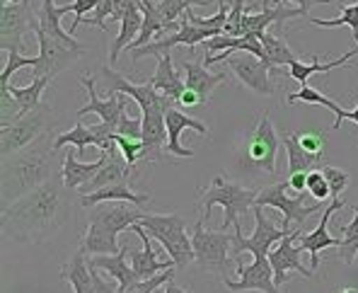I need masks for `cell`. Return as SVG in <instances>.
Returning a JSON list of instances; mask_svg holds the SVG:
<instances>
[{"label": "cell", "mask_w": 358, "mask_h": 293, "mask_svg": "<svg viewBox=\"0 0 358 293\" xmlns=\"http://www.w3.org/2000/svg\"><path fill=\"white\" fill-rule=\"evenodd\" d=\"M298 141L310 155L317 160L324 158V148H327V136L322 131H298Z\"/></svg>", "instance_id": "obj_41"}, {"label": "cell", "mask_w": 358, "mask_h": 293, "mask_svg": "<svg viewBox=\"0 0 358 293\" xmlns=\"http://www.w3.org/2000/svg\"><path fill=\"white\" fill-rule=\"evenodd\" d=\"M117 134L121 136H131V138H141L143 136V117H136V119H131V117H121V122H119V127H117Z\"/></svg>", "instance_id": "obj_49"}, {"label": "cell", "mask_w": 358, "mask_h": 293, "mask_svg": "<svg viewBox=\"0 0 358 293\" xmlns=\"http://www.w3.org/2000/svg\"><path fill=\"white\" fill-rule=\"evenodd\" d=\"M51 127H54L51 107L49 104H39V107L31 109L29 114H24L15 124L0 129V155H3V160L13 158L15 153H20V150L27 148L34 141H39L41 136L51 134Z\"/></svg>", "instance_id": "obj_5"}, {"label": "cell", "mask_w": 358, "mask_h": 293, "mask_svg": "<svg viewBox=\"0 0 358 293\" xmlns=\"http://www.w3.org/2000/svg\"><path fill=\"white\" fill-rule=\"evenodd\" d=\"M281 143L283 141L278 138L268 114L262 112V114H257L255 129H252V134L247 136V141H245V148H242L245 155H242V158L252 167L266 170L268 175H276V153Z\"/></svg>", "instance_id": "obj_9"}, {"label": "cell", "mask_w": 358, "mask_h": 293, "mask_svg": "<svg viewBox=\"0 0 358 293\" xmlns=\"http://www.w3.org/2000/svg\"><path fill=\"white\" fill-rule=\"evenodd\" d=\"M288 233H293V230H286L283 226H276L273 221H268L264 206H255V233H252L250 238H245L242 230H235L233 252L238 255V257L242 252H252L255 257H268L273 245L281 243Z\"/></svg>", "instance_id": "obj_12"}, {"label": "cell", "mask_w": 358, "mask_h": 293, "mask_svg": "<svg viewBox=\"0 0 358 293\" xmlns=\"http://www.w3.org/2000/svg\"><path fill=\"white\" fill-rule=\"evenodd\" d=\"M66 143H73V145H76V153H78V155L85 153L87 145H97V148L102 150V141H99L97 136L92 134V129L85 127V124H83L80 119H78V124H76V127H73L71 131H68V134H61V136H56V138H54V148H56V150H61Z\"/></svg>", "instance_id": "obj_36"}, {"label": "cell", "mask_w": 358, "mask_h": 293, "mask_svg": "<svg viewBox=\"0 0 358 293\" xmlns=\"http://www.w3.org/2000/svg\"><path fill=\"white\" fill-rule=\"evenodd\" d=\"M354 56H358V49L346 51L344 56L329 61V64H322V61H313V64H303V61H296L293 66H288V78H293V80L308 85V80L315 76V73H329V71H334V68H341V66L349 64V59H354Z\"/></svg>", "instance_id": "obj_31"}, {"label": "cell", "mask_w": 358, "mask_h": 293, "mask_svg": "<svg viewBox=\"0 0 358 293\" xmlns=\"http://www.w3.org/2000/svg\"><path fill=\"white\" fill-rule=\"evenodd\" d=\"M102 78H104V85H107V97L121 92V95L136 99L141 112H150V109H165L167 112L170 107H175V102H172L167 95H162L160 90H155L150 83H141L138 85V83L121 76V73H117L109 66H102Z\"/></svg>", "instance_id": "obj_11"}, {"label": "cell", "mask_w": 358, "mask_h": 293, "mask_svg": "<svg viewBox=\"0 0 358 293\" xmlns=\"http://www.w3.org/2000/svg\"><path fill=\"white\" fill-rule=\"evenodd\" d=\"M308 194L315 196L317 201H324V199L331 196V190L324 180V172L322 170H310L308 172Z\"/></svg>", "instance_id": "obj_46"}, {"label": "cell", "mask_w": 358, "mask_h": 293, "mask_svg": "<svg viewBox=\"0 0 358 293\" xmlns=\"http://www.w3.org/2000/svg\"><path fill=\"white\" fill-rule=\"evenodd\" d=\"M283 145H286V153H288V177L296 175V172H310V167L317 165V158L310 155L300 145L296 131H286L283 134Z\"/></svg>", "instance_id": "obj_34"}, {"label": "cell", "mask_w": 358, "mask_h": 293, "mask_svg": "<svg viewBox=\"0 0 358 293\" xmlns=\"http://www.w3.org/2000/svg\"><path fill=\"white\" fill-rule=\"evenodd\" d=\"M141 226L148 230L150 238L165 248L170 259L175 262L177 269L189 266L194 259V245L187 235V221L182 213H143Z\"/></svg>", "instance_id": "obj_4"}, {"label": "cell", "mask_w": 358, "mask_h": 293, "mask_svg": "<svg viewBox=\"0 0 358 293\" xmlns=\"http://www.w3.org/2000/svg\"><path fill=\"white\" fill-rule=\"evenodd\" d=\"M97 3H99V0H76V3L68 5V13H76V20H73V24H71V29H68V32H71V34L76 32V29L85 22L87 15L94 13Z\"/></svg>", "instance_id": "obj_47"}, {"label": "cell", "mask_w": 358, "mask_h": 293, "mask_svg": "<svg viewBox=\"0 0 358 293\" xmlns=\"http://www.w3.org/2000/svg\"><path fill=\"white\" fill-rule=\"evenodd\" d=\"M83 87L87 90L90 102L76 112L78 119L87 117V114H97V117L102 119V124H109V127L117 129L121 117L126 114V107H129V99H126V95L117 92V95H109L107 99H102L97 95V80H94L92 76H83Z\"/></svg>", "instance_id": "obj_16"}, {"label": "cell", "mask_w": 358, "mask_h": 293, "mask_svg": "<svg viewBox=\"0 0 358 293\" xmlns=\"http://www.w3.org/2000/svg\"><path fill=\"white\" fill-rule=\"evenodd\" d=\"M336 122H334V129H339L341 127V122L344 119H351V122L358 127V102H356V107L354 109H344V107H336Z\"/></svg>", "instance_id": "obj_51"}, {"label": "cell", "mask_w": 358, "mask_h": 293, "mask_svg": "<svg viewBox=\"0 0 358 293\" xmlns=\"http://www.w3.org/2000/svg\"><path fill=\"white\" fill-rule=\"evenodd\" d=\"M259 41H262V46H264L271 66L281 68V66H293L296 61H300L296 51L286 44L283 34H273V32H268V29H266V32L259 34Z\"/></svg>", "instance_id": "obj_33"}, {"label": "cell", "mask_w": 358, "mask_h": 293, "mask_svg": "<svg viewBox=\"0 0 358 293\" xmlns=\"http://www.w3.org/2000/svg\"><path fill=\"white\" fill-rule=\"evenodd\" d=\"M112 10H114V0H99L94 13L85 17V22L94 24L99 29H107V20H112Z\"/></svg>", "instance_id": "obj_48"}, {"label": "cell", "mask_w": 358, "mask_h": 293, "mask_svg": "<svg viewBox=\"0 0 358 293\" xmlns=\"http://www.w3.org/2000/svg\"><path fill=\"white\" fill-rule=\"evenodd\" d=\"M150 199L152 196L148 194V192H134L129 187V182H121V185L104 187V190L92 192V194H83L80 203L85 208H92V206L104 203V201H129V203H136V206H143V203H148Z\"/></svg>", "instance_id": "obj_27"}, {"label": "cell", "mask_w": 358, "mask_h": 293, "mask_svg": "<svg viewBox=\"0 0 358 293\" xmlns=\"http://www.w3.org/2000/svg\"><path fill=\"white\" fill-rule=\"evenodd\" d=\"M238 274H240V281H230L223 276L225 289H230L235 293H247V291L283 293V291H278L276 281H273V269H271L268 257H255L252 264H242V259L238 257Z\"/></svg>", "instance_id": "obj_15"}, {"label": "cell", "mask_w": 358, "mask_h": 293, "mask_svg": "<svg viewBox=\"0 0 358 293\" xmlns=\"http://www.w3.org/2000/svg\"><path fill=\"white\" fill-rule=\"evenodd\" d=\"M259 192L240 187L235 182L225 180V175H215L210 180L206 190H199V206H201V221L206 223L210 218L213 206L225 208V218L220 230H228V226H235V230H242V216L250 213V208H255Z\"/></svg>", "instance_id": "obj_3"}, {"label": "cell", "mask_w": 358, "mask_h": 293, "mask_svg": "<svg viewBox=\"0 0 358 293\" xmlns=\"http://www.w3.org/2000/svg\"><path fill=\"white\" fill-rule=\"evenodd\" d=\"M291 192V185L286 182H278V185H271L266 190L259 192L257 196V203L255 206H271V208H278L283 213V221L281 226L286 230H300L305 221H308L313 213L320 211V201L308 206L305 203V196L308 192H296V194H288Z\"/></svg>", "instance_id": "obj_7"}, {"label": "cell", "mask_w": 358, "mask_h": 293, "mask_svg": "<svg viewBox=\"0 0 358 293\" xmlns=\"http://www.w3.org/2000/svg\"><path fill=\"white\" fill-rule=\"evenodd\" d=\"M36 66V56H22L20 51H8V64H5L3 73H0V85H10V78L20 71V68H34Z\"/></svg>", "instance_id": "obj_43"}, {"label": "cell", "mask_w": 358, "mask_h": 293, "mask_svg": "<svg viewBox=\"0 0 358 293\" xmlns=\"http://www.w3.org/2000/svg\"><path fill=\"white\" fill-rule=\"evenodd\" d=\"M131 233H136L141 240H143V250H129V252H131V264H134L138 279H150V276L160 274V271L177 269L172 259H167V262L157 259L155 250H152V245H150L148 230L141 226V223H134V226H131Z\"/></svg>", "instance_id": "obj_21"}, {"label": "cell", "mask_w": 358, "mask_h": 293, "mask_svg": "<svg viewBox=\"0 0 358 293\" xmlns=\"http://www.w3.org/2000/svg\"><path fill=\"white\" fill-rule=\"evenodd\" d=\"M286 102H288V104H296V102H305V104H322V107L331 109V112H336V107H339V104H336L334 99L324 97L322 92L315 90V87H310V85H303L298 92H291Z\"/></svg>", "instance_id": "obj_40"}, {"label": "cell", "mask_w": 358, "mask_h": 293, "mask_svg": "<svg viewBox=\"0 0 358 293\" xmlns=\"http://www.w3.org/2000/svg\"><path fill=\"white\" fill-rule=\"evenodd\" d=\"M143 29V13H141V0H131L129 10H126L124 20H121V32L117 34V39L112 41V49H109V61L117 64L121 51L136 39Z\"/></svg>", "instance_id": "obj_28"}, {"label": "cell", "mask_w": 358, "mask_h": 293, "mask_svg": "<svg viewBox=\"0 0 358 293\" xmlns=\"http://www.w3.org/2000/svg\"><path fill=\"white\" fill-rule=\"evenodd\" d=\"M213 3H220V0H184V5H187V8H199V5H201V8H206V5H213Z\"/></svg>", "instance_id": "obj_55"}, {"label": "cell", "mask_w": 358, "mask_h": 293, "mask_svg": "<svg viewBox=\"0 0 358 293\" xmlns=\"http://www.w3.org/2000/svg\"><path fill=\"white\" fill-rule=\"evenodd\" d=\"M322 172H324V180H327L329 190H331V199H339L346 192V187H349L351 175L346 170H341V167H334V165H324Z\"/></svg>", "instance_id": "obj_42"}, {"label": "cell", "mask_w": 358, "mask_h": 293, "mask_svg": "<svg viewBox=\"0 0 358 293\" xmlns=\"http://www.w3.org/2000/svg\"><path fill=\"white\" fill-rule=\"evenodd\" d=\"M134 175V167L126 163L124 153L119 150V145L114 143V148H109L107 155V163L102 165V170L87 182L85 187H80V194H92V192H99L104 187H112V185H121V182H129V177Z\"/></svg>", "instance_id": "obj_20"}, {"label": "cell", "mask_w": 358, "mask_h": 293, "mask_svg": "<svg viewBox=\"0 0 358 293\" xmlns=\"http://www.w3.org/2000/svg\"><path fill=\"white\" fill-rule=\"evenodd\" d=\"M152 293H165V291H162V286H160V289H155V291H152Z\"/></svg>", "instance_id": "obj_58"}, {"label": "cell", "mask_w": 358, "mask_h": 293, "mask_svg": "<svg viewBox=\"0 0 358 293\" xmlns=\"http://www.w3.org/2000/svg\"><path fill=\"white\" fill-rule=\"evenodd\" d=\"M278 3H283V0H278Z\"/></svg>", "instance_id": "obj_60"}, {"label": "cell", "mask_w": 358, "mask_h": 293, "mask_svg": "<svg viewBox=\"0 0 358 293\" xmlns=\"http://www.w3.org/2000/svg\"><path fill=\"white\" fill-rule=\"evenodd\" d=\"M184 83H187L189 90H194L201 97V104H206L210 99V92L218 85L225 83V73H208V68L201 61H184Z\"/></svg>", "instance_id": "obj_25"}, {"label": "cell", "mask_w": 358, "mask_h": 293, "mask_svg": "<svg viewBox=\"0 0 358 293\" xmlns=\"http://www.w3.org/2000/svg\"><path fill=\"white\" fill-rule=\"evenodd\" d=\"M172 276H175V269H167V271H160V274L150 276V279H141L136 281L131 289H126L124 293H152L155 289H160V286H165L167 281H172Z\"/></svg>", "instance_id": "obj_45"}, {"label": "cell", "mask_w": 358, "mask_h": 293, "mask_svg": "<svg viewBox=\"0 0 358 293\" xmlns=\"http://www.w3.org/2000/svg\"><path fill=\"white\" fill-rule=\"evenodd\" d=\"M90 269H92V293H121L119 281H109L99 276L97 266H90Z\"/></svg>", "instance_id": "obj_50"}, {"label": "cell", "mask_w": 358, "mask_h": 293, "mask_svg": "<svg viewBox=\"0 0 358 293\" xmlns=\"http://www.w3.org/2000/svg\"><path fill=\"white\" fill-rule=\"evenodd\" d=\"M192 245L194 257L203 271L225 276L228 259L233 255V235L225 230H206L203 221H199L192 233Z\"/></svg>", "instance_id": "obj_8"}, {"label": "cell", "mask_w": 358, "mask_h": 293, "mask_svg": "<svg viewBox=\"0 0 358 293\" xmlns=\"http://www.w3.org/2000/svg\"><path fill=\"white\" fill-rule=\"evenodd\" d=\"M296 238H298V230H293V233H288L281 243L273 245L271 252H268V262H271L276 286H283L288 279H293V274H288V271H296V274L305 276V279H313L315 276V271L308 269V266L300 262L303 250H300V245L296 243Z\"/></svg>", "instance_id": "obj_14"}, {"label": "cell", "mask_w": 358, "mask_h": 293, "mask_svg": "<svg viewBox=\"0 0 358 293\" xmlns=\"http://www.w3.org/2000/svg\"><path fill=\"white\" fill-rule=\"evenodd\" d=\"M5 3H17V0H3V5H5Z\"/></svg>", "instance_id": "obj_59"}, {"label": "cell", "mask_w": 358, "mask_h": 293, "mask_svg": "<svg viewBox=\"0 0 358 293\" xmlns=\"http://www.w3.org/2000/svg\"><path fill=\"white\" fill-rule=\"evenodd\" d=\"M87 262H90V266L104 269L114 281H119L121 293H124L126 289H131L136 281H141L138 274H136V269H134V264H129V262H126L124 250L117 252V255H94V257H87Z\"/></svg>", "instance_id": "obj_26"}, {"label": "cell", "mask_w": 358, "mask_h": 293, "mask_svg": "<svg viewBox=\"0 0 358 293\" xmlns=\"http://www.w3.org/2000/svg\"><path fill=\"white\" fill-rule=\"evenodd\" d=\"M341 233L344 238L339 245V257L344 259V264L351 266L358 259V206H354V221L341 228Z\"/></svg>", "instance_id": "obj_38"}, {"label": "cell", "mask_w": 358, "mask_h": 293, "mask_svg": "<svg viewBox=\"0 0 358 293\" xmlns=\"http://www.w3.org/2000/svg\"><path fill=\"white\" fill-rule=\"evenodd\" d=\"M114 143L119 145V150L124 153L126 163H129L131 167L138 163L141 155H143V138H131V136L114 134Z\"/></svg>", "instance_id": "obj_44"}, {"label": "cell", "mask_w": 358, "mask_h": 293, "mask_svg": "<svg viewBox=\"0 0 358 293\" xmlns=\"http://www.w3.org/2000/svg\"><path fill=\"white\" fill-rule=\"evenodd\" d=\"M162 291H165V293H192V291H189V289H182V286L172 284V281H167V284L162 286Z\"/></svg>", "instance_id": "obj_56"}, {"label": "cell", "mask_w": 358, "mask_h": 293, "mask_svg": "<svg viewBox=\"0 0 358 293\" xmlns=\"http://www.w3.org/2000/svg\"><path fill=\"white\" fill-rule=\"evenodd\" d=\"M283 3H293L296 8H300V10H305V13H308L313 5H329V3H336V0H283Z\"/></svg>", "instance_id": "obj_54"}, {"label": "cell", "mask_w": 358, "mask_h": 293, "mask_svg": "<svg viewBox=\"0 0 358 293\" xmlns=\"http://www.w3.org/2000/svg\"><path fill=\"white\" fill-rule=\"evenodd\" d=\"M0 49L3 51H20L24 34L34 32V17L31 13V0H17V3H5L0 15Z\"/></svg>", "instance_id": "obj_13"}, {"label": "cell", "mask_w": 358, "mask_h": 293, "mask_svg": "<svg viewBox=\"0 0 358 293\" xmlns=\"http://www.w3.org/2000/svg\"><path fill=\"white\" fill-rule=\"evenodd\" d=\"M220 61H225V64L230 66V71L235 73V78H238L245 87H250L252 92H257V95H266V97L273 95V83H271V76H268L273 68L268 64H264L262 59H257L255 54L225 49V51H220V54L203 59V66L210 68V66L220 64Z\"/></svg>", "instance_id": "obj_6"}, {"label": "cell", "mask_w": 358, "mask_h": 293, "mask_svg": "<svg viewBox=\"0 0 358 293\" xmlns=\"http://www.w3.org/2000/svg\"><path fill=\"white\" fill-rule=\"evenodd\" d=\"M61 10L54 5V0H41V15H39V27L44 29L49 36H56L59 41L68 46H83L80 41H76V36L71 32H63L61 27Z\"/></svg>", "instance_id": "obj_32"}, {"label": "cell", "mask_w": 358, "mask_h": 293, "mask_svg": "<svg viewBox=\"0 0 358 293\" xmlns=\"http://www.w3.org/2000/svg\"><path fill=\"white\" fill-rule=\"evenodd\" d=\"M339 293H358V291L356 289H341Z\"/></svg>", "instance_id": "obj_57"}, {"label": "cell", "mask_w": 358, "mask_h": 293, "mask_svg": "<svg viewBox=\"0 0 358 293\" xmlns=\"http://www.w3.org/2000/svg\"><path fill=\"white\" fill-rule=\"evenodd\" d=\"M165 124H167V148L165 150L170 155H177V158H194V150L182 145V134L187 129L196 131V134H201V136H210V129L206 124L189 117V114H184L182 109H177V107L167 109Z\"/></svg>", "instance_id": "obj_19"}, {"label": "cell", "mask_w": 358, "mask_h": 293, "mask_svg": "<svg viewBox=\"0 0 358 293\" xmlns=\"http://www.w3.org/2000/svg\"><path fill=\"white\" fill-rule=\"evenodd\" d=\"M310 24H315V27H324V29H336V27H349L351 32H354V39L358 44V0L351 5H344V10H341V17L336 20H320V17H308Z\"/></svg>", "instance_id": "obj_37"}, {"label": "cell", "mask_w": 358, "mask_h": 293, "mask_svg": "<svg viewBox=\"0 0 358 293\" xmlns=\"http://www.w3.org/2000/svg\"><path fill=\"white\" fill-rule=\"evenodd\" d=\"M107 155L109 150H99V158L94 163H80L78 160V153H66L63 158V165H61V175H63V182L71 192H78L80 187H85L99 170L102 165L107 163Z\"/></svg>", "instance_id": "obj_23"}, {"label": "cell", "mask_w": 358, "mask_h": 293, "mask_svg": "<svg viewBox=\"0 0 358 293\" xmlns=\"http://www.w3.org/2000/svg\"><path fill=\"white\" fill-rule=\"evenodd\" d=\"M61 279L71 284L73 293H92V269H90L85 250L80 248L68 264L61 266Z\"/></svg>", "instance_id": "obj_29"}, {"label": "cell", "mask_w": 358, "mask_h": 293, "mask_svg": "<svg viewBox=\"0 0 358 293\" xmlns=\"http://www.w3.org/2000/svg\"><path fill=\"white\" fill-rule=\"evenodd\" d=\"M22 117L24 112L13 92H10V85H0V129L10 127V124H15Z\"/></svg>", "instance_id": "obj_39"}, {"label": "cell", "mask_w": 358, "mask_h": 293, "mask_svg": "<svg viewBox=\"0 0 358 293\" xmlns=\"http://www.w3.org/2000/svg\"><path fill=\"white\" fill-rule=\"evenodd\" d=\"M145 211L136 208V203L129 201H104V203H97L92 206V213H90V223H97V226L107 228L112 235L124 233V230H131L134 223H141Z\"/></svg>", "instance_id": "obj_17"}, {"label": "cell", "mask_w": 358, "mask_h": 293, "mask_svg": "<svg viewBox=\"0 0 358 293\" xmlns=\"http://www.w3.org/2000/svg\"><path fill=\"white\" fill-rule=\"evenodd\" d=\"M80 248L85 250L87 257H94V255H117V252H121L117 235H112L107 228L97 226V223H87V233H85V238H83Z\"/></svg>", "instance_id": "obj_30"}, {"label": "cell", "mask_w": 358, "mask_h": 293, "mask_svg": "<svg viewBox=\"0 0 358 293\" xmlns=\"http://www.w3.org/2000/svg\"><path fill=\"white\" fill-rule=\"evenodd\" d=\"M344 208V201L341 199H331V203L327 206V211L322 213V221H320V226L313 230V233H298L296 243L300 245V250L303 252H308L310 257H313V271H317L320 266V252L327 248H339L341 240L339 238H331L329 235V221L331 216H334L336 211H341Z\"/></svg>", "instance_id": "obj_18"}, {"label": "cell", "mask_w": 358, "mask_h": 293, "mask_svg": "<svg viewBox=\"0 0 358 293\" xmlns=\"http://www.w3.org/2000/svg\"><path fill=\"white\" fill-rule=\"evenodd\" d=\"M49 136V134H46ZM41 136L27 148L15 153L13 158L3 160V170H0V194H3V206L17 201L24 194L34 192L44 182H49L56 175V165H59V150L54 148V141Z\"/></svg>", "instance_id": "obj_2"}, {"label": "cell", "mask_w": 358, "mask_h": 293, "mask_svg": "<svg viewBox=\"0 0 358 293\" xmlns=\"http://www.w3.org/2000/svg\"><path fill=\"white\" fill-rule=\"evenodd\" d=\"M177 104H182V107H199V104H201V97L187 87V90L182 92V97L177 99Z\"/></svg>", "instance_id": "obj_53"}, {"label": "cell", "mask_w": 358, "mask_h": 293, "mask_svg": "<svg viewBox=\"0 0 358 293\" xmlns=\"http://www.w3.org/2000/svg\"><path fill=\"white\" fill-rule=\"evenodd\" d=\"M51 80H54V76H41V78H34V80H31L27 87L10 85V92H13L15 99L20 102L22 112L29 114L31 109H36L39 104H44V102H41V95H44V90L51 85Z\"/></svg>", "instance_id": "obj_35"}, {"label": "cell", "mask_w": 358, "mask_h": 293, "mask_svg": "<svg viewBox=\"0 0 358 293\" xmlns=\"http://www.w3.org/2000/svg\"><path fill=\"white\" fill-rule=\"evenodd\" d=\"M155 61H157V68H155V73H152V78H150V85L155 87V90H160L162 95H167L172 102L177 104V99L182 97L184 90H187V83L182 80V76H179L175 64H172L170 51H167V54L155 56Z\"/></svg>", "instance_id": "obj_24"}, {"label": "cell", "mask_w": 358, "mask_h": 293, "mask_svg": "<svg viewBox=\"0 0 358 293\" xmlns=\"http://www.w3.org/2000/svg\"><path fill=\"white\" fill-rule=\"evenodd\" d=\"M165 109H150L141 112L143 117V155L141 160H157L162 150L167 148V124H165Z\"/></svg>", "instance_id": "obj_22"}, {"label": "cell", "mask_w": 358, "mask_h": 293, "mask_svg": "<svg viewBox=\"0 0 358 293\" xmlns=\"http://www.w3.org/2000/svg\"><path fill=\"white\" fill-rule=\"evenodd\" d=\"M66 182L63 175L56 172L49 182L36 187L34 192L24 194L17 201L3 206V233L17 243L36 245L54 238L66 223L68 199H66Z\"/></svg>", "instance_id": "obj_1"}, {"label": "cell", "mask_w": 358, "mask_h": 293, "mask_svg": "<svg viewBox=\"0 0 358 293\" xmlns=\"http://www.w3.org/2000/svg\"><path fill=\"white\" fill-rule=\"evenodd\" d=\"M288 185L293 192H308V172H296L288 177Z\"/></svg>", "instance_id": "obj_52"}, {"label": "cell", "mask_w": 358, "mask_h": 293, "mask_svg": "<svg viewBox=\"0 0 358 293\" xmlns=\"http://www.w3.org/2000/svg\"><path fill=\"white\" fill-rule=\"evenodd\" d=\"M34 36H36V41H39V56H36V66L31 68V71H34L31 78H41V76L56 78L61 71L71 68L83 54H85V46H68L56 39V36H49L39 27V20L34 22Z\"/></svg>", "instance_id": "obj_10"}]
</instances>
